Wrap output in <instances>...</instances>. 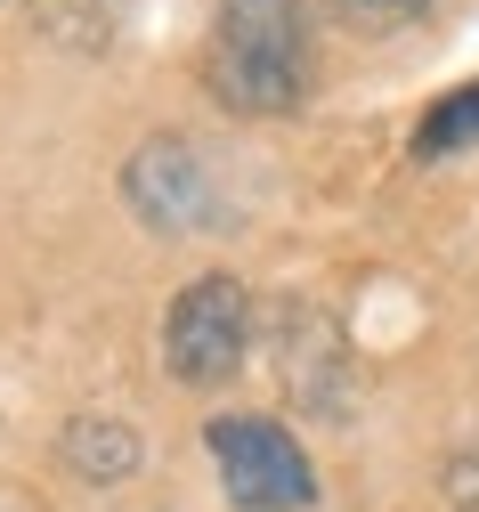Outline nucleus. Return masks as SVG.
Returning a JSON list of instances; mask_svg holds the SVG:
<instances>
[{
  "instance_id": "obj_2",
  "label": "nucleus",
  "mask_w": 479,
  "mask_h": 512,
  "mask_svg": "<svg viewBox=\"0 0 479 512\" xmlns=\"http://www.w3.org/2000/svg\"><path fill=\"white\" fill-rule=\"evenodd\" d=\"M203 447L220 464V488L236 512H309L317 504V472H309V447L268 423V415H212L203 423Z\"/></svg>"
},
{
  "instance_id": "obj_7",
  "label": "nucleus",
  "mask_w": 479,
  "mask_h": 512,
  "mask_svg": "<svg viewBox=\"0 0 479 512\" xmlns=\"http://www.w3.org/2000/svg\"><path fill=\"white\" fill-rule=\"evenodd\" d=\"M333 9L350 17V25H406V17L423 9V0H333Z\"/></svg>"
},
{
  "instance_id": "obj_4",
  "label": "nucleus",
  "mask_w": 479,
  "mask_h": 512,
  "mask_svg": "<svg viewBox=\"0 0 479 512\" xmlns=\"http://www.w3.org/2000/svg\"><path fill=\"white\" fill-rule=\"evenodd\" d=\"M122 196H130V212H139L147 228L195 236L203 220H212V171H203V155L179 131H163V139H147L122 163Z\"/></svg>"
},
{
  "instance_id": "obj_6",
  "label": "nucleus",
  "mask_w": 479,
  "mask_h": 512,
  "mask_svg": "<svg viewBox=\"0 0 479 512\" xmlns=\"http://www.w3.org/2000/svg\"><path fill=\"white\" fill-rule=\"evenodd\" d=\"M463 147H479V82H463L455 98H439L431 122L415 131V155H463Z\"/></svg>"
},
{
  "instance_id": "obj_1",
  "label": "nucleus",
  "mask_w": 479,
  "mask_h": 512,
  "mask_svg": "<svg viewBox=\"0 0 479 512\" xmlns=\"http://www.w3.org/2000/svg\"><path fill=\"white\" fill-rule=\"evenodd\" d=\"M203 82L236 114H293L309 98V17L301 0H220Z\"/></svg>"
},
{
  "instance_id": "obj_5",
  "label": "nucleus",
  "mask_w": 479,
  "mask_h": 512,
  "mask_svg": "<svg viewBox=\"0 0 479 512\" xmlns=\"http://www.w3.org/2000/svg\"><path fill=\"white\" fill-rule=\"evenodd\" d=\"M65 464H74L82 480H98V488H114V480L139 472V431H130L122 415H74L65 423Z\"/></svg>"
},
{
  "instance_id": "obj_3",
  "label": "nucleus",
  "mask_w": 479,
  "mask_h": 512,
  "mask_svg": "<svg viewBox=\"0 0 479 512\" xmlns=\"http://www.w3.org/2000/svg\"><path fill=\"white\" fill-rule=\"evenodd\" d=\"M244 342H252V301L236 277H195L171 317H163V366L187 382V391H212V382H228L244 366Z\"/></svg>"
}]
</instances>
